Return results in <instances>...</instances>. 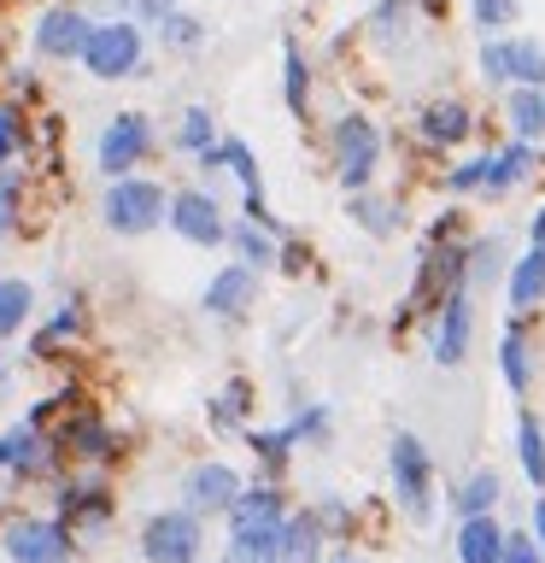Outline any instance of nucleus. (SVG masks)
<instances>
[{
	"instance_id": "13",
	"label": "nucleus",
	"mask_w": 545,
	"mask_h": 563,
	"mask_svg": "<svg viewBox=\"0 0 545 563\" xmlns=\"http://www.w3.org/2000/svg\"><path fill=\"white\" fill-rule=\"evenodd\" d=\"M281 522H288V493H281L276 482L241 487V499L229 505V540L235 534H276Z\"/></svg>"
},
{
	"instance_id": "5",
	"label": "nucleus",
	"mask_w": 545,
	"mask_h": 563,
	"mask_svg": "<svg viewBox=\"0 0 545 563\" xmlns=\"http://www.w3.org/2000/svg\"><path fill=\"white\" fill-rule=\"evenodd\" d=\"M112 517H118V499L105 487V475H70V482H59V522L77 545L100 540L112 528Z\"/></svg>"
},
{
	"instance_id": "17",
	"label": "nucleus",
	"mask_w": 545,
	"mask_h": 563,
	"mask_svg": "<svg viewBox=\"0 0 545 563\" xmlns=\"http://www.w3.org/2000/svg\"><path fill=\"white\" fill-rule=\"evenodd\" d=\"M416 130H422L429 147H457V141H469L475 118H469L464 100H429V106H422V118H416Z\"/></svg>"
},
{
	"instance_id": "28",
	"label": "nucleus",
	"mask_w": 545,
	"mask_h": 563,
	"mask_svg": "<svg viewBox=\"0 0 545 563\" xmlns=\"http://www.w3.org/2000/svg\"><path fill=\"white\" fill-rule=\"evenodd\" d=\"M510 123H516V141H540L545 135V88H516L504 100Z\"/></svg>"
},
{
	"instance_id": "36",
	"label": "nucleus",
	"mask_w": 545,
	"mask_h": 563,
	"mask_svg": "<svg viewBox=\"0 0 545 563\" xmlns=\"http://www.w3.org/2000/svg\"><path fill=\"white\" fill-rule=\"evenodd\" d=\"M18 147H24V118H18V106H0V165H12Z\"/></svg>"
},
{
	"instance_id": "15",
	"label": "nucleus",
	"mask_w": 545,
	"mask_h": 563,
	"mask_svg": "<svg viewBox=\"0 0 545 563\" xmlns=\"http://www.w3.org/2000/svg\"><path fill=\"white\" fill-rule=\"evenodd\" d=\"M253 299H258V271H246V264H229V271H218V276L205 282L200 306H205V317H223V323H235V317L253 311Z\"/></svg>"
},
{
	"instance_id": "47",
	"label": "nucleus",
	"mask_w": 545,
	"mask_h": 563,
	"mask_svg": "<svg viewBox=\"0 0 545 563\" xmlns=\"http://www.w3.org/2000/svg\"><path fill=\"white\" fill-rule=\"evenodd\" d=\"M334 563H364V558H352V552H346V558H334Z\"/></svg>"
},
{
	"instance_id": "27",
	"label": "nucleus",
	"mask_w": 545,
	"mask_h": 563,
	"mask_svg": "<svg viewBox=\"0 0 545 563\" xmlns=\"http://www.w3.org/2000/svg\"><path fill=\"white\" fill-rule=\"evenodd\" d=\"M218 147V123H211L205 106H188L182 118H176V153H188V158H200Z\"/></svg>"
},
{
	"instance_id": "22",
	"label": "nucleus",
	"mask_w": 545,
	"mask_h": 563,
	"mask_svg": "<svg viewBox=\"0 0 545 563\" xmlns=\"http://www.w3.org/2000/svg\"><path fill=\"white\" fill-rule=\"evenodd\" d=\"M527 165H534V147H527V141H516V147H504L499 158H481V188L487 194H504V188H516L522 176H527Z\"/></svg>"
},
{
	"instance_id": "3",
	"label": "nucleus",
	"mask_w": 545,
	"mask_h": 563,
	"mask_svg": "<svg viewBox=\"0 0 545 563\" xmlns=\"http://www.w3.org/2000/svg\"><path fill=\"white\" fill-rule=\"evenodd\" d=\"M0 552L12 563H70L77 540L65 534L59 517H35V510H12L0 522Z\"/></svg>"
},
{
	"instance_id": "43",
	"label": "nucleus",
	"mask_w": 545,
	"mask_h": 563,
	"mask_svg": "<svg viewBox=\"0 0 545 563\" xmlns=\"http://www.w3.org/2000/svg\"><path fill=\"white\" fill-rule=\"evenodd\" d=\"M527 522H534V545H540V558H545V499H534V517H527Z\"/></svg>"
},
{
	"instance_id": "18",
	"label": "nucleus",
	"mask_w": 545,
	"mask_h": 563,
	"mask_svg": "<svg viewBox=\"0 0 545 563\" xmlns=\"http://www.w3.org/2000/svg\"><path fill=\"white\" fill-rule=\"evenodd\" d=\"M464 352H469V294L457 288V294H446V306H440L434 358H440V364H464Z\"/></svg>"
},
{
	"instance_id": "12",
	"label": "nucleus",
	"mask_w": 545,
	"mask_h": 563,
	"mask_svg": "<svg viewBox=\"0 0 545 563\" xmlns=\"http://www.w3.org/2000/svg\"><path fill=\"white\" fill-rule=\"evenodd\" d=\"M165 218H170V229H176V235H182L188 246H229L223 211H218V200H211V194H200V188L170 194Z\"/></svg>"
},
{
	"instance_id": "46",
	"label": "nucleus",
	"mask_w": 545,
	"mask_h": 563,
	"mask_svg": "<svg viewBox=\"0 0 545 563\" xmlns=\"http://www.w3.org/2000/svg\"><path fill=\"white\" fill-rule=\"evenodd\" d=\"M7 387H12V358L0 352V399H7Z\"/></svg>"
},
{
	"instance_id": "31",
	"label": "nucleus",
	"mask_w": 545,
	"mask_h": 563,
	"mask_svg": "<svg viewBox=\"0 0 545 563\" xmlns=\"http://www.w3.org/2000/svg\"><path fill=\"white\" fill-rule=\"evenodd\" d=\"M158 42H165L170 53H193V47H200L205 42V24H200V18H193V12H182V7H176L170 18H158Z\"/></svg>"
},
{
	"instance_id": "40",
	"label": "nucleus",
	"mask_w": 545,
	"mask_h": 563,
	"mask_svg": "<svg viewBox=\"0 0 545 563\" xmlns=\"http://www.w3.org/2000/svg\"><path fill=\"white\" fill-rule=\"evenodd\" d=\"M499 563H545V558H540V545L527 540V534H510V540H504V558H499Z\"/></svg>"
},
{
	"instance_id": "25",
	"label": "nucleus",
	"mask_w": 545,
	"mask_h": 563,
	"mask_svg": "<svg viewBox=\"0 0 545 563\" xmlns=\"http://www.w3.org/2000/svg\"><path fill=\"white\" fill-rule=\"evenodd\" d=\"M516 457H522V475H527V482L545 487V429H540L534 411L516 417Z\"/></svg>"
},
{
	"instance_id": "2",
	"label": "nucleus",
	"mask_w": 545,
	"mask_h": 563,
	"mask_svg": "<svg viewBox=\"0 0 545 563\" xmlns=\"http://www.w3.org/2000/svg\"><path fill=\"white\" fill-rule=\"evenodd\" d=\"M165 188L147 183V176H118L112 188H105V200H100V218L112 235H153L158 223H165Z\"/></svg>"
},
{
	"instance_id": "35",
	"label": "nucleus",
	"mask_w": 545,
	"mask_h": 563,
	"mask_svg": "<svg viewBox=\"0 0 545 563\" xmlns=\"http://www.w3.org/2000/svg\"><path fill=\"white\" fill-rule=\"evenodd\" d=\"M246 446L270 464V475H281V464H288V452H293V434L288 429H246Z\"/></svg>"
},
{
	"instance_id": "21",
	"label": "nucleus",
	"mask_w": 545,
	"mask_h": 563,
	"mask_svg": "<svg viewBox=\"0 0 545 563\" xmlns=\"http://www.w3.org/2000/svg\"><path fill=\"white\" fill-rule=\"evenodd\" d=\"M499 493H504L499 470H469V482L452 493V505H457V517H492V510H499Z\"/></svg>"
},
{
	"instance_id": "8",
	"label": "nucleus",
	"mask_w": 545,
	"mask_h": 563,
	"mask_svg": "<svg viewBox=\"0 0 545 563\" xmlns=\"http://www.w3.org/2000/svg\"><path fill=\"white\" fill-rule=\"evenodd\" d=\"M59 446H53L47 429H35V422H12L7 434H0V475L7 482H47V475H59Z\"/></svg>"
},
{
	"instance_id": "44",
	"label": "nucleus",
	"mask_w": 545,
	"mask_h": 563,
	"mask_svg": "<svg viewBox=\"0 0 545 563\" xmlns=\"http://www.w3.org/2000/svg\"><path fill=\"white\" fill-rule=\"evenodd\" d=\"M12 218H18V206H12V200H0V241L12 235Z\"/></svg>"
},
{
	"instance_id": "19",
	"label": "nucleus",
	"mask_w": 545,
	"mask_h": 563,
	"mask_svg": "<svg viewBox=\"0 0 545 563\" xmlns=\"http://www.w3.org/2000/svg\"><path fill=\"white\" fill-rule=\"evenodd\" d=\"M504 522L499 517H464L457 522V563H499L504 558Z\"/></svg>"
},
{
	"instance_id": "33",
	"label": "nucleus",
	"mask_w": 545,
	"mask_h": 563,
	"mask_svg": "<svg viewBox=\"0 0 545 563\" xmlns=\"http://www.w3.org/2000/svg\"><path fill=\"white\" fill-rule=\"evenodd\" d=\"M510 82L516 88H545V47L540 42H510Z\"/></svg>"
},
{
	"instance_id": "16",
	"label": "nucleus",
	"mask_w": 545,
	"mask_h": 563,
	"mask_svg": "<svg viewBox=\"0 0 545 563\" xmlns=\"http://www.w3.org/2000/svg\"><path fill=\"white\" fill-rule=\"evenodd\" d=\"M276 563H323V522L316 510H288L276 534Z\"/></svg>"
},
{
	"instance_id": "23",
	"label": "nucleus",
	"mask_w": 545,
	"mask_h": 563,
	"mask_svg": "<svg viewBox=\"0 0 545 563\" xmlns=\"http://www.w3.org/2000/svg\"><path fill=\"white\" fill-rule=\"evenodd\" d=\"M545 299V253H522L510 264V306L516 311H534Z\"/></svg>"
},
{
	"instance_id": "10",
	"label": "nucleus",
	"mask_w": 545,
	"mask_h": 563,
	"mask_svg": "<svg viewBox=\"0 0 545 563\" xmlns=\"http://www.w3.org/2000/svg\"><path fill=\"white\" fill-rule=\"evenodd\" d=\"M241 475L229 470V464H218V457H200L188 475H182V510H193V517H229V505L241 499Z\"/></svg>"
},
{
	"instance_id": "26",
	"label": "nucleus",
	"mask_w": 545,
	"mask_h": 563,
	"mask_svg": "<svg viewBox=\"0 0 545 563\" xmlns=\"http://www.w3.org/2000/svg\"><path fill=\"white\" fill-rule=\"evenodd\" d=\"M30 306H35V288H30V282H18V276H0V346H7L12 334L24 329Z\"/></svg>"
},
{
	"instance_id": "45",
	"label": "nucleus",
	"mask_w": 545,
	"mask_h": 563,
	"mask_svg": "<svg viewBox=\"0 0 545 563\" xmlns=\"http://www.w3.org/2000/svg\"><path fill=\"white\" fill-rule=\"evenodd\" d=\"M534 253H545V206L534 211Z\"/></svg>"
},
{
	"instance_id": "32",
	"label": "nucleus",
	"mask_w": 545,
	"mask_h": 563,
	"mask_svg": "<svg viewBox=\"0 0 545 563\" xmlns=\"http://www.w3.org/2000/svg\"><path fill=\"white\" fill-rule=\"evenodd\" d=\"M346 211H352V218H358V223L369 229V235H387V229L399 223V206L387 200V194H352Z\"/></svg>"
},
{
	"instance_id": "34",
	"label": "nucleus",
	"mask_w": 545,
	"mask_h": 563,
	"mask_svg": "<svg viewBox=\"0 0 545 563\" xmlns=\"http://www.w3.org/2000/svg\"><path fill=\"white\" fill-rule=\"evenodd\" d=\"M77 334H82V311H77V306H59V311H53V323H47L42 334H35V352H42V358H47V352L70 346V341H77Z\"/></svg>"
},
{
	"instance_id": "14",
	"label": "nucleus",
	"mask_w": 545,
	"mask_h": 563,
	"mask_svg": "<svg viewBox=\"0 0 545 563\" xmlns=\"http://www.w3.org/2000/svg\"><path fill=\"white\" fill-rule=\"evenodd\" d=\"M88 12L82 7H47L42 18H35V53L42 59H82V47H88Z\"/></svg>"
},
{
	"instance_id": "20",
	"label": "nucleus",
	"mask_w": 545,
	"mask_h": 563,
	"mask_svg": "<svg viewBox=\"0 0 545 563\" xmlns=\"http://www.w3.org/2000/svg\"><path fill=\"white\" fill-rule=\"evenodd\" d=\"M499 369H504V387H510V394H527V387H534V352H527V329H522V323L504 329Z\"/></svg>"
},
{
	"instance_id": "48",
	"label": "nucleus",
	"mask_w": 545,
	"mask_h": 563,
	"mask_svg": "<svg viewBox=\"0 0 545 563\" xmlns=\"http://www.w3.org/2000/svg\"><path fill=\"white\" fill-rule=\"evenodd\" d=\"M118 7H130V0H118Z\"/></svg>"
},
{
	"instance_id": "7",
	"label": "nucleus",
	"mask_w": 545,
	"mask_h": 563,
	"mask_svg": "<svg viewBox=\"0 0 545 563\" xmlns=\"http://www.w3.org/2000/svg\"><path fill=\"white\" fill-rule=\"evenodd\" d=\"M141 53H147V42H141V24H130V18H112V24H94L88 30V47H82V70L100 82H118V77H135L141 70Z\"/></svg>"
},
{
	"instance_id": "42",
	"label": "nucleus",
	"mask_w": 545,
	"mask_h": 563,
	"mask_svg": "<svg viewBox=\"0 0 545 563\" xmlns=\"http://www.w3.org/2000/svg\"><path fill=\"white\" fill-rule=\"evenodd\" d=\"M130 7L147 18V24H158V18H170V12H176V0H130Z\"/></svg>"
},
{
	"instance_id": "24",
	"label": "nucleus",
	"mask_w": 545,
	"mask_h": 563,
	"mask_svg": "<svg viewBox=\"0 0 545 563\" xmlns=\"http://www.w3.org/2000/svg\"><path fill=\"white\" fill-rule=\"evenodd\" d=\"M281 235H270V229H258V223H235L229 229V246H241V264L246 271H270V264L281 258Z\"/></svg>"
},
{
	"instance_id": "29",
	"label": "nucleus",
	"mask_w": 545,
	"mask_h": 563,
	"mask_svg": "<svg viewBox=\"0 0 545 563\" xmlns=\"http://www.w3.org/2000/svg\"><path fill=\"white\" fill-rule=\"evenodd\" d=\"M281 88H288V112L305 118V106H311V70H305L299 42H281Z\"/></svg>"
},
{
	"instance_id": "30",
	"label": "nucleus",
	"mask_w": 545,
	"mask_h": 563,
	"mask_svg": "<svg viewBox=\"0 0 545 563\" xmlns=\"http://www.w3.org/2000/svg\"><path fill=\"white\" fill-rule=\"evenodd\" d=\"M246 399H253V387H246V382L235 376V382H229V387H223L218 399L205 405L211 429H218V434H235V429H241V417H246Z\"/></svg>"
},
{
	"instance_id": "37",
	"label": "nucleus",
	"mask_w": 545,
	"mask_h": 563,
	"mask_svg": "<svg viewBox=\"0 0 545 563\" xmlns=\"http://www.w3.org/2000/svg\"><path fill=\"white\" fill-rule=\"evenodd\" d=\"M288 434H293V446H299V440H323V434H329V411H323V405L299 411V417L288 422Z\"/></svg>"
},
{
	"instance_id": "39",
	"label": "nucleus",
	"mask_w": 545,
	"mask_h": 563,
	"mask_svg": "<svg viewBox=\"0 0 545 563\" xmlns=\"http://www.w3.org/2000/svg\"><path fill=\"white\" fill-rule=\"evenodd\" d=\"M481 70L492 82H510V42H487L481 47Z\"/></svg>"
},
{
	"instance_id": "9",
	"label": "nucleus",
	"mask_w": 545,
	"mask_h": 563,
	"mask_svg": "<svg viewBox=\"0 0 545 563\" xmlns=\"http://www.w3.org/2000/svg\"><path fill=\"white\" fill-rule=\"evenodd\" d=\"M376 165H381L376 123H369L364 112H346L341 123H334V170H341V188L346 194H364L369 176H376Z\"/></svg>"
},
{
	"instance_id": "1",
	"label": "nucleus",
	"mask_w": 545,
	"mask_h": 563,
	"mask_svg": "<svg viewBox=\"0 0 545 563\" xmlns=\"http://www.w3.org/2000/svg\"><path fill=\"white\" fill-rule=\"evenodd\" d=\"M387 470H393L399 510L411 522H429V510H434V457H429V446H422L411 429L393 434V446H387Z\"/></svg>"
},
{
	"instance_id": "41",
	"label": "nucleus",
	"mask_w": 545,
	"mask_h": 563,
	"mask_svg": "<svg viewBox=\"0 0 545 563\" xmlns=\"http://www.w3.org/2000/svg\"><path fill=\"white\" fill-rule=\"evenodd\" d=\"M475 183H481V158H469V165H457V170L446 176L452 194H464V188H475Z\"/></svg>"
},
{
	"instance_id": "11",
	"label": "nucleus",
	"mask_w": 545,
	"mask_h": 563,
	"mask_svg": "<svg viewBox=\"0 0 545 563\" xmlns=\"http://www.w3.org/2000/svg\"><path fill=\"white\" fill-rule=\"evenodd\" d=\"M147 153H153V123L141 118V112H118V118L100 130V153H94V158H100V170L118 183V176H130Z\"/></svg>"
},
{
	"instance_id": "6",
	"label": "nucleus",
	"mask_w": 545,
	"mask_h": 563,
	"mask_svg": "<svg viewBox=\"0 0 545 563\" xmlns=\"http://www.w3.org/2000/svg\"><path fill=\"white\" fill-rule=\"evenodd\" d=\"M47 434H53V446H59V464H82V470H105V464H118V452H123L118 429L100 411H65V422Z\"/></svg>"
},
{
	"instance_id": "4",
	"label": "nucleus",
	"mask_w": 545,
	"mask_h": 563,
	"mask_svg": "<svg viewBox=\"0 0 545 563\" xmlns=\"http://www.w3.org/2000/svg\"><path fill=\"white\" fill-rule=\"evenodd\" d=\"M141 563H200L205 552V522L193 517V510H153L147 522H141Z\"/></svg>"
},
{
	"instance_id": "38",
	"label": "nucleus",
	"mask_w": 545,
	"mask_h": 563,
	"mask_svg": "<svg viewBox=\"0 0 545 563\" xmlns=\"http://www.w3.org/2000/svg\"><path fill=\"white\" fill-rule=\"evenodd\" d=\"M510 18H516V0H475V24L481 30H499Z\"/></svg>"
}]
</instances>
